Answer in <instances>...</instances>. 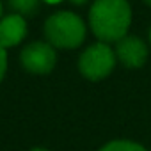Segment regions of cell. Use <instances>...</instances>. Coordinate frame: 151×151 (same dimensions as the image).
<instances>
[{
	"label": "cell",
	"instance_id": "1",
	"mask_svg": "<svg viewBox=\"0 0 151 151\" xmlns=\"http://www.w3.org/2000/svg\"><path fill=\"white\" fill-rule=\"evenodd\" d=\"M132 9L126 0H94L89 11V25L101 43L119 41L128 36Z\"/></svg>",
	"mask_w": 151,
	"mask_h": 151
},
{
	"label": "cell",
	"instance_id": "2",
	"mask_svg": "<svg viewBox=\"0 0 151 151\" xmlns=\"http://www.w3.org/2000/svg\"><path fill=\"white\" fill-rule=\"evenodd\" d=\"M45 36L53 48L73 50L86 39L84 20L69 11H57L45 22Z\"/></svg>",
	"mask_w": 151,
	"mask_h": 151
},
{
	"label": "cell",
	"instance_id": "3",
	"mask_svg": "<svg viewBox=\"0 0 151 151\" xmlns=\"http://www.w3.org/2000/svg\"><path fill=\"white\" fill-rule=\"evenodd\" d=\"M116 60V52L107 43L100 41L82 52L78 59V69L87 80L98 82L112 73Z\"/></svg>",
	"mask_w": 151,
	"mask_h": 151
},
{
	"label": "cell",
	"instance_id": "4",
	"mask_svg": "<svg viewBox=\"0 0 151 151\" xmlns=\"http://www.w3.org/2000/svg\"><path fill=\"white\" fill-rule=\"evenodd\" d=\"M22 66L34 75H46L55 68L57 53L50 43L45 41H34L27 45L20 53Z\"/></svg>",
	"mask_w": 151,
	"mask_h": 151
},
{
	"label": "cell",
	"instance_id": "5",
	"mask_svg": "<svg viewBox=\"0 0 151 151\" xmlns=\"http://www.w3.org/2000/svg\"><path fill=\"white\" fill-rule=\"evenodd\" d=\"M116 59L124 68H140L147 59V45L137 36H124L116 45Z\"/></svg>",
	"mask_w": 151,
	"mask_h": 151
},
{
	"label": "cell",
	"instance_id": "6",
	"mask_svg": "<svg viewBox=\"0 0 151 151\" xmlns=\"http://www.w3.org/2000/svg\"><path fill=\"white\" fill-rule=\"evenodd\" d=\"M27 36V23L23 16L20 14H7L0 20V46L11 48L22 43V39Z\"/></svg>",
	"mask_w": 151,
	"mask_h": 151
},
{
	"label": "cell",
	"instance_id": "7",
	"mask_svg": "<svg viewBox=\"0 0 151 151\" xmlns=\"http://www.w3.org/2000/svg\"><path fill=\"white\" fill-rule=\"evenodd\" d=\"M7 2L14 14L20 16H34L39 11V0H7Z\"/></svg>",
	"mask_w": 151,
	"mask_h": 151
},
{
	"label": "cell",
	"instance_id": "8",
	"mask_svg": "<svg viewBox=\"0 0 151 151\" xmlns=\"http://www.w3.org/2000/svg\"><path fill=\"white\" fill-rule=\"evenodd\" d=\"M100 151H147L144 146H140L139 142L133 140H110L107 142L103 147H100Z\"/></svg>",
	"mask_w": 151,
	"mask_h": 151
},
{
	"label": "cell",
	"instance_id": "9",
	"mask_svg": "<svg viewBox=\"0 0 151 151\" xmlns=\"http://www.w3.org/2000/svg\"><path fill=\"white\" fill-rule=\"evenodd\" d=\"M6 69H7V52H6V48L0 46V82L4 80Z\"/></svg>",
	"mask_w": 151,
	"mask_h": 151
},
{
	"label": "cell",
	"instance_id": "10",
	"mask_svg": "<svg viewBox=\"0 0 151 151\" xmlns=\"http://www.w3.org/2000/svg\"><path fill=\"white\" fill-rule=\"evenodd\" d=\"M71 4H75V6H84V4H87L89 0H69Z\"/></svg>",
	"mask_w": 151,
	"mask_h": 151
},
{
	"label": "cell",
	"instance_id": "11",
	"mask_svg": "<svg viewBox=\"0 0 151 151\" xmlns=\"http://www.w3.org/2000/svg\"><path fill=\"white\" fill-rule=\"evenodd\" d=\"M43 2H46V4H59V2H62V0H43Z\"/></svg>",
	"mask_w": 151,
	"mask_h": 151
},
{
	"label": "cell",
	"instance_id": "12",
	"mask_svg": "<svg viewBox=\"0 0 151 151\" xmlns=\"http://www.w3.org/2000/svg\"><path fill=\"white\" fill-rule=\"evenodd\" d=\"M30 151H48V149H45V147H34V149H30Z\"/></svg>",
	"mask_w": 151,
	"mask_h": 151
},
{
	"label": "cell",
	"instance_id": "13",
	"mask_svg": "<svg viewBox=\"0 0 151 151\" xmlns=\"http://www.w3.org/2000/svg\"><path fill=\"white\" fill-rule=\"evenodd\" d=\"M0 20H2V2H0Z\"/></svg>",
	"mask_w": 151,
	"mask_h": 151
},
{
	"label": "cell",
	"instance_id": "14",
	"mask_svg": "<svg viewBox=\"0 0 151 151\" xmlns=\"http://www.w3.org/2000/svg\"><path fill=\"white\" fill-rule=\"evenodd\" d=\"M144 2H146V4H147V6H151V0H144Z\"/></svg>",
	"mask_w": 151,
	"mask_h": 151
},
{
	"label": "cell",
	"instance_id": "15",
	"mask_svg": "<svg viewBox=\"0 0 151 151\" xmlns=\"http://www.w3.org/2000/svg\"><path fill=\"white\" fill-rule=\"evenodd\" d=\"M149 39H151V30H149Z\"/></svg>",
	"mask_w": 151,
	"mask_h": 151
}]
</instances>
